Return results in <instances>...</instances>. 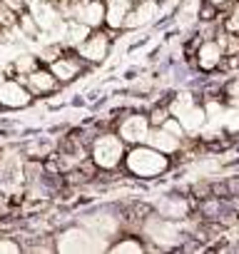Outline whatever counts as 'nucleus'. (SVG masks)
Masks as SVG:
<instances>
[{
	"instance_id": "f257e3e1",
	"label": "nucleus",
	"mask_w": 239,
	"mask_h": 254,
	"mask_svg": "<svg viewBox=\"0 0 239 254\" xmlns=\"http://www.w3.org/2000/svg\"><path fill=\"white\" fill-rule=\"evenodd\" d=\"M125 162H127V170L140 175V177H155V175H162L170 167L165 152H160L155 147L152 150L150 147H135V150L127 152Z\"/></svg>"
},
{
	"instance_id": "f03ea898",
	"label": "nucleus",
	"mask_w": 239,
	"mask_h": 254,
	"mask_svg": "<svg viewBox=\"0 0 239 254\" xmlns=\"http://www.w3.org/2000/svg\"><path fill=\"white\" fill-rule=\"evenodd\" d=\"M125 155L122 147V137H115V135H100L92 142V162L102 170H115L120 165Z\"/></svg>"
},
{
	"instance_id": "7ed1b4c3",
	"label": "nucleus",
	"mask_w": 239,
	"mask_h": 254,
	"mask_svg": "<svg viewBox=\"0 0 239 254\" xmlns=\"http://www.w3.org/2000/svg\"><path fill=\"white\" fill-rule=\"evenodd\" d=\"M65 15H70L72 20H80L90 28H97L100 23H105V3L102 0H72Z\"/></svg>"
},
{
	"instance_id": "20e7f679",
	"label": "nucleus",
	"mask_w": 239,
	"mask_h": 254,
	"mask_svg": "<svg viewBox=\"0 0 239 254\" xmlns=\"http://www.w3.org/2000/svg\"><path fill=\"white\" fill-rule=\"evenodd\" d=\"M150 117L145 115H130L122 120L120 125V137H122L127 145H140V142H147V135H150Z\"/></svg>"
},
{
	"instance_id": "39448f33",
	"label": "nucleus",
	"mask_w": 239,
	"mask_h": 254,
	"mask_svg": "<svg viewBox=\"0 0 239 254\" xmlns=\"http://www.w3.org/2000/svg\"><path fill=\"white\" fill-rule=\"evenodd\" d=\"M18 80L30 90V95H48V92H53V90H58V85H60V80L50 72V70H33L30 75H18Z\"/></svg>"
},
{
	"instance_id": "423d86ee",
	"label": "nucleus",
	"mask_w": 239,
	"mask_h": 254,
	"mask_svg": "<svg viewBox=\"0 0 239 254\" xmlns=\"http://www.w3.org/2000/svg\"><path fill=\"white\" fill-rule=\"evenodd\" d=\"M80 55L90 63H102L107 58V50H110V40L105 33H90L80 45Z\"/></svg>"
},
{
	"instance_id": "0eeeda50",
	"label": "nucleus",
	"mask_w": 239,
	"mask_h": 254,
	"mask_svg": "<svg viewBox=\"0 0 239 254\" xmlns=\"http://www.w3.org/2000/svg\"><path fill=\"white\" fill-rule=\"evenodd\" d=\"M30 90L20 82V80H13V82H3L0 85V105L3 107H25L30 102Z\"/></svg>"
},
{
	"instance_id": "6e6552de",
	"label": "nucleus",
	"mask_w": 239,
	"mask_h": 254,
	"mask_svg": "<svg viewBox=\"0 0 239 254\" xmlns=\"http://www.w3.org/2000/svg\"><path fill=\"white\" fill-rule=\"evenodd\" d=\"M137 0H105V23L112 30H120L125 25L127 13L135 8Z\"/></svg>"
},
{
	"instance_id": "1a4fd4ad",
	"label": "nucleus",
	"mask_w": 239,
	"mask_h": 254,
	"mask_svg": "<svg viewBox=\"0 0 239 254\" xmlns=\"http://www.w3.org/2000/svg\"><path fill=\"white\" fill-rule=\"evenodd\" d=\"M222 60H224V50L219 48V43L217 40H204V43H199V50H197V65L202 67V70H217L219 65H222Z\"/></svg>"
},
{
	"instance_id": "9d476101",
	"label": "nucleus",
	"mask_w": 239,
	"mask_h": 254,
	"mask_svg": "<svg viewBox=\"0 0 239 254\" xmlns=\"http://www.w3.org/2000/svg\"><path fill=\"white\" fill-rule=\"evenodd\" d=\"M155 15H157V0H140V3H135V8L127 13L122 28H140V25L150 23Z\"/></svg>"
},
{
	"instance_id": "9b49d317",
	"label": "nucleus",
	"mask_w": 239,
	"mask_h": 254,
	"mask_svg": "<svg viewBox=\"0 0 239 254\" xmlns=\"http://www.w3.org/2000/svg\"><path fill=\"white\" fill-rule=\"evenodd\" d=\"M50 72H53L60 82H70V80H75V77L82 72V63H80L77 58H72V55H62V58H58L55 63H50Z\"/></svg>"
},
{
	"instance_id": "f8f14e48",
	"label": "nucleus",
	"mask_w": 239,
	"mask_h": 254,
	"mask_svg": "<svg viewBox=\"0 0 239 254\" xmlns=\"http://www.w3.org/2000/svg\"><path fill=\"white\" fill-rule=\"evenodd\" d=\"M147 142H150V147H155V150H160V152H165V155H167V152H177V150L182 147V137L172 135L170 130H165V127L150 130Z\"/></svg>"
},
{
	"instance_id": "ddd939ff",
	"label": "nucleus",
	"mask_w": 239,
	"mask_h": 254,
	"mask_svg": "<svg viewBox=\"0 0 239 254\" xmlns=\"http://www.w3.org/2000/svg\"><path fill=\"white\" fill-rule=\"evenodd\" d=\"M18 10H13V8H8L3 0H0V28H15L18 25Z\"/></svg>"
},
{
	"instance_id": "4468645a",
	"label": "nucleus",
	"mask_w": 239,
	"mask_h": 254,
	"mask_svg": "<svg viewBox=\"0 0 239 254\" xmlns=\"http://www.w3.org/2000/svg\"><path fill=\"white\" fill-rule=\"evenodd\" d=\"M18 25L23 28V33L25 35H38L40 33V25H38V20H35V15H28V13H23L20 18H18Z\"/></svg>"
},
{
	"instance_id": "2eb2a0df",
	"label": "nucleus",
	"mask_w": 239,
	"mask_h": 254,
	"mask_svg": "<svg viewBox=\"0 0 239 254\" xmlns=\"http://www.w3.org/2000/svg\"><path fill=\"white\" fill-rule=\"evenodd\" d=\"M33 70H38V60L35 58H18L15 60V65H13V72H18V75H30Z\"/></svg>"
},
{
	"instance_id": "dca6fc26",
	"label": "nucleus",
	"mask_w": 239,
	"mask_h": 254,
	"mask_svg": "<svg viewBox=\"0 0 239 254\" xmlns=\"http://www.w3.org/2000/svg\"><path fill=\"white\" fill-rule=\"evenodd\" d=\"M167 117H170V107H155V110L150 112V125H152V127H162Z\"/></svg>"
},
{
	"instance_id": "f3484780",
	"label": "nucleus",
	"mask_w": 239,
	"mask_h": 254,
	"mask_svg": "<svg viewBox=\"0 0 239 254\" xmlns=\"http://www.w3.org/2000/svg\"><path fill=\"white\" fill-rule=\"evenodd\" d=\"M217 5H212V3H202V8H199V20H204V23H212V20H217Z\"/></svg>"
},
{
	"instance_id": "a211bd4d",
	"label": "nucleus",
	"mask_w": 239,
	"mask_h": 254,
	"mask_svg": "<svg viewBox=\"0 0 239 254\" xmlns=\"http://www.w3.org/2000/svg\"><path fill=\"white\" fill-rule=\"evenodd\" d=\"M112 252H145V247H142L140 242L130 239V242H120V244H115Z\"/></svg>"
},
{
	"instance_id": "6ab92c4d",
	"label": "nucleus",
	"mask_w": 239,
	"mask_h": 254,
	"mask_svg": "<svg viewBox=\"0 0 239 254\" xmlns=\"http://www.w3.org/2000/svg\"><path fill=\"white\" fill-rule=\"evenodd\" d=\"M60 53H62V48H48V50L43 53V58H45V63H55L58 58H62Z\"/></svg>"
},
{
	"instance_id": "aec40b11",
	"label": "nucleus",
	"mask_w": 239,
	"mask_h": 254,
	"mask_svg": "<svg viewBox=\"0 0 239 254\" xmlns=\"http://www.w3.org/2000/svg\"><path fill=\"white\" fill-rule=\"evenodd\" d=\"M3 3H5L8 8H13V10H18V13H20V10L25 8V3H23V0H3Z\"/></svg>"
},
{
	"instance_id": "412c9836",
	"label": "nucleus",
	"mask_w": 239,
	"mask_h": 254,
	"mask_svg": "<svg viewBox=\"0 0 239 254\" xmlns=\"http://www.w3.org/2000/svg\"><path fill=\"white\" fill-rule=\"evenodd\" d=\"M20 247H15L13 242H0V252H18Z\"/></svg>"
},
{
	"instance_id": "4be33fe9",
	"label": "nucleus",
	"mask_w": 239,
	"mask_h": 254,
	"mask_svg": "<svg viewBox=\"0 0 239 254\" xmlns=\"http://www.w3.org/2000/svg\"><path fill=\"white\" fill-rule=\"evenodd\" d=\"M207 3H212V5H217V8H229L234 0H207Z\"/></svg>"
},
{
	"instance_id": "5701e85b",
	"label": "nucleus",
	"mask_w": 239,
	"mask_h": 254,
	"mask_svg": "<svg viewBox=\"0 0 239 254\" xmlns=\"http://www.w3.org/2000/svg\"><path fill=\"white\" fill-rule=\"evenodd\" d=\"M23 3H25V8H30V10H33V8H38V5L43 3V0H23Z\"/></svg>"
},
{
	"instance_id": "b1692460",
	"label": "nucleus",
	"mask_w": 239,
	"mask_h": 254,
	"mask_svg": "<svg viewBox=\"0 0 239 254\" xmlns=\"http://www.w3.org/2000/svg\"><path fill=\"white\" fill-rule=\"evenodd\" d=\"M5 82V77H3V72H0V85H3Z\"/></svg>"
}]
</instances>
